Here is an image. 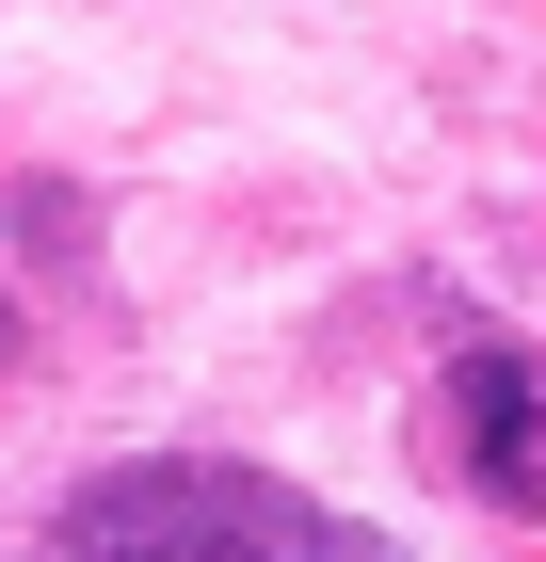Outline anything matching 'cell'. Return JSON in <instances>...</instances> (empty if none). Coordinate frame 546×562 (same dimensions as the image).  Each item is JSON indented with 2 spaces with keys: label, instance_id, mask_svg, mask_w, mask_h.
Wrapping results in <instances>:
<instances>
[{
  "label": "cell",
  "instance_id": "7a4b0ae2",
  "mask_svg": "<svg viewBox=\"0 0 546 562\" xmlns=\"http://www.w3.org/2000/svg\"><path fill=\"white\" fill-rule=\"evenodd\" d=\"M450 434H466V482H482L499 515H546V370L514 338L450 353Z\"/></svg>",
  "mask_w": 546,
  "mask_h": 562
},
{
  "label": "cell",
  "instance_id": "6da1fadb",
  "mask_svg": "<svg viewBox=\"0 0 546 562\" xmlns=\"http://www.w3.org/2000/svg\"><path fill=\"white\" fill-rule=\"evenodd\" d=\"M65 562H402L386 530L322 515L305 482L225 467V450H145L65 498Z\"/></svg>",
  "mask_w": 546,
  "mask_h": 562
},
{
  "label": "cell",
  "instance_id": "3957f363",
  "mask_svg": "<svg viewBox=\"0 0 546 562\" xmlns=\"http://www.w3.org/2000/svg\"><path fill=\"white\" fill-rule=\"evenodd\" d=\"M16 353H33V322H16V290H0V370H16Z\"/></svg>",
  "mask_w": 546,
  "mask_h": 562
}]
</instances>
